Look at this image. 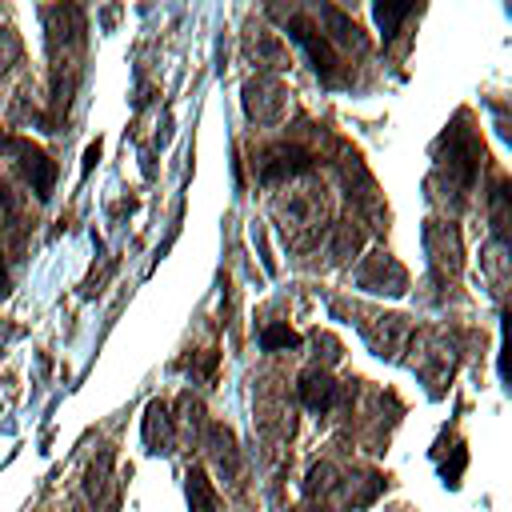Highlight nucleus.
<instances>
[{
	"instance_id": "423d86ee",
	"label": "nucleus",
	"mask_w": 512,
	"mask_h": 512,
	"mask_svg": "<svg viewBox=\"0 0 512 512\" xmlns=\"http://www.w3.org/2000/svg\"><path fill=\"white\" fill-rule=\"evenodd\" d=\"M260 344H264V348H284V344H296V332H288V328H268V332L260 336Z\"/></svg>"
},
{
	"instance_id": "f257e3e1",
	"label": "nucleus",
	"mask_w": 512,
	"mask_h": 512,
	"mask_svg": "<svg viewBox=\"0 0 512 512\" xmlns=\"http://www.w3.org/2000/svg\"><path fill=\"white\" fill-rule=\"evenodd\" d=\"M0 148H4L8 156H16V164H20L24 180L32 184L36 200H48V196H52V184H56V164H52L32 140H20V136H0Z\"/></svg>"
},
{
	"instance_id": "7ed1b4c3",
	"label": "nucleus",
	"mask_w": 512,
	"mask_h": 512,
	"mask_svg": "<svg viewBox=\"0 0 512 512\" xmlns=\"http://www.w3.org/2000/svg\"><path fill=\"white\" fill-rule=\"evenodd\" d=\"M188 504L192 512H220V496L212 492V480L200 468L188 472Z\"/></svg>"
},
{
	"instance_id": "f03ea898",
	"label": "nucleus",
	"mask_w": 512,
	"mask_h": 512,
	"mask_svg": "<svg viewBox=\"0 0 512 512\" xmlns=\"http://www.w3.org/2000/svg\"><path fill=\"white\" fill-rule=\"evenodd\" d=\"M300 396H304V404H308V408L324 412V408L336 400V384H332L324 372H308V376H304V384H300Z\"/></svg>"
},
{
	"instance_id": "20e7f679",
	"label": "nucleus",
	"mask_w": 512,
	"mask_h": 512,
	"mask_svg": "<svg viewBox=\"0 0 512 512\" xmlns=\"http://www.w3.org/2000/svg\"><path fill=\"white\" fill-rule=\"evenodd\" d=\"M208 444H212L216 468H220V472H228V476H236V440H232V432H228L224 424H212Z\"/></svg>"
},
{
	"instance_id": "39448f33",
	"label": "nucleus",
	"mask_w": 512,
	"mask_h": 512,
	"mask_svg": "<svg viewBox=\"0 0 512 512\" xmlns=\"http://www.w3.org/2000/svg\"><path fill=\"white\" fill-rule=\"evenodd\" d=\"M20 60V40L12 28H0V72H8Z\"/></svg>"
}]
</instances>
